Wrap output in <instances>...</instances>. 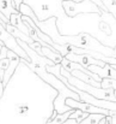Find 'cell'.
<instances>
[{
	"mask_svg": "<svg viewBox=\"0 0 116 124\" xmlns=\"http://www.w3.org/2000/svg\"><path fill=\"white\" fill-rule=\"evenodd\" d=\"M65 104L67 106H70L71 108L81 110V111L87 112V113H99V115H104V116H113V112H114V111H110V110H107V108H102V107H98V106L80 101V100H74L72 98H67Z\"/></svg>",
	"mask_w": 116,
	"mask_h": 124,
	"instance_id": "cell-5",
	"label": "cell"
},
{
	"mask_svg": "<svg viewBox=\"0 0 116 124\" xmlns=\"http://www.w3.org/2000/svg\"><path fill=\"white\" fill-rule=\"evenodd\" d=\"M86 69L90 70L91 72L98 75L101 78H113V80H116V69H113L110 66V64H105L104 68L98 66V65H89Z\"/></svg>",
	"mask_w": 116,
	"mask_h": 124,
	"instance_id": "cell-8",
	"label": "cell"
},
{
	"mask_svg": "<svg viewBox=\"0 0 116 124\" xmlns=\"http://www.w3.org/2000/svg\"><path fill=\"white\" fill-rule=\"evenodd\" d=\"M115 92H116V90H115Z\"/></svg>",
	"mask_w": 116,
	"mask_h": 124,
	"instance_id": "cell-26",
	"label": "cell"
},
{
	"mask_svg": "<svg viewBox=\"0 0 116 124\" xmlns=\"http://www.w3.org/2000/svg\"><path fill=\"white\" fill-rule=\"evenodd\" d=\"M8 59H10V64H8V68L5 70V72H4V77H2V85H4V88L10 82V80H11V77L13 76V74H14V71H16V69L18 68V65H20V57L18 55V54H16L14 52H12V51H7V55H6Z\"/></svg>",
	"mask_w": 116,
	"mask_h": 124,
	"instance_id": "cell-6",
	"label": "cell"
},
{
	"mask_svg": "<svg viewBox=\"0 0 116 124\" xmlns=\"http://www.w3.org/2000/svg\"><path fill=\"white\" fill-rule=\"evenodd\" d=\"M28 111H29V107H28L26 105H22V106H20V113H18V115H22V116H26Z\"/></svg>",
	"mask_w": 116,
	"mask_h": 124,
	"instance_id": "cell-19",
	"label": "cell"
},
{
	"mask_svg": "<svg viewBox=\"0 0 116 124\" xmlns=\"http://www.w3.org/2000/svg\"><path fill=\"white\" fill-rule=\"evenodd\" d=\"M111 124H116V116H111Z\"/></svg>",
	"mask_w": 116,
	"mask_h": 124,
	"instance_id": "cell-24",
	"label": "cell"
},
{
	"mask_svg": "<svg viewBox=\"0 0 116 124\" xmlns=\"http://www.w3.org/2000/svg\"><path fill=\"white\" fill-rule=\"evenodd\" d=\"M101 88H113L114 90H116V80H113V78H102Z\"/></svg>",
	"mask_w": 116,
	"mask_h": 124,
	"instance_id": "cell-15",
	"label": "cell"
},
{
	"mask_svg": "<svg viewBox=\"0 0 116 124\" xmlns=\"http://www.w3.org/2000/svg\"><path fill=\"white\" fill-rule=\"evenodd\" d=\"M65 58H67L68 60H72V62H76L78 64L83 65L84 68H87L89 65H98V66H102L104 68L107 63L99 60V59H96L89 54H72V53H67L65 55Z\"/></svg>",
	"mask_w": 116,
	"mask_h": 124,
	"instance_id": "cell-7",
	"label": "cell"
},
{
	"mask_svg": "<svg viewBox=\"0 0 116 124\" xmlns=\"http://www.w3.org/2000/svg\"><path fill=\"white\" fill-rule=\"evenodd\" d=\"M0 12L10 19V16L12 13H18L19 11H17L14 7H13V4H12V0H0Z\"/></svg>",
	"mask_w": 116,
	"mask_h": 124,
	"instance_id": "cell-11",
	"label": "cell"
},
{
	"mask_svg": "<svg viewBox=\"0 0 116 124\" xmlns=\"http://www.w3.org/2000/svg\"><path fill=\"white\" fill-rule=\"evenodd\" d=\"M2 46H4V43H2V42H0V52H1V48H2Z\"/></svg>",
	"mask_w": 116,
	"mask_h": 124,
	"instance_id": "cell-25",
	"label": "cell"
},
{
	"mask_svg": "<svg viewBox=\"0 0 116 124\" xmlns=\"http://www.w3.org/2000/svg\"><path fill=\"white\" fill-rule=\"evenodd\" d=\"M105 116L99 113H90L85 119H83L79 124H98Z\"/></svg>",
	"mask_w": 116,
	"mask_h": 124,
	"instance_id": "cell-12",
	"label": "cell"
},
{
	"mask_svg": "<svg viewBox=\"0 0 116 124\" xmlns=\"http://www.w3.org/2000/svg\"><path fill=\"white\" fill-rule=\"evenodd\" d=\"M8 64H10V59L6 57V58H2L0 59V70H6L8 68Z\"/></svg>",
	"mask_w": 116,
	"mask_h": 124,
	"instance_id": "cell-17",
	"label": "cell"
},
{
	"mask_svg": "<svg viewBox=\"0 0 116 124\" xmlns=\"http://www.w3.org/2000/svg\"><path fill=\"white\" fill-rule=\"evenodd\" d=\"M71 1H74V2H80V1H84V0H71ZM92 2H95L103 12H105V13H108V10H107V7L104 6V4H103V1L102 0H91Z\"/></svg>",
	"mask_w": 116,
	"mask_h": 124,
	"instance_id": "cell-16",
	"label": "cell"
},
{
	"mask_svg": "<svg viewBox=\"0 0 116 124\" xmlns=\"http://www.w3.org/2000/svg\"><path fill=\"white\" fill-rule=\"evenodd\" d=\"M4 85H2V83L0 82V99H1V96H2V94H4Z\"/></svg>",
	"mask_w": 116,
	"mask_h": 124,
	"instance_id": "cell-22",
	"label": "cell"
},
{
	"mask_svg": "<svg viewBox=\"0 0 116 124\" xmlns=\"http://www.w3.org/2000/svg\"><path fill=\"white\" fill-rule=\"evenodd\" d=\"M104 6L108 10V13L113 15L114 18L116 19V0H102Z\"/></svg>",
	"mask_w": 116,
	"mask_h": 124,
	"instance_id": "cell-14",
	"label": "cell"
},
{
	"mask_svg": "<svg viewBox=\"0 0 116 124\" xmlns=\"http://www.w3.org/2000/svg\"><path fill=\"white\" fill-rule=\"evenodd\" d=\"M41 52H42V55L50 59L54 64H60L61 60H62V55L53 47H45V46H41Z\"/></svg>",
	"mask_w": 116,
	"mask_h": 124,
	"instance_id": "cell-9",
	"label": "cell"
},
{
	"mask_svg": "<svg viewBox=\"0 0 116 124\" xmlns=\"http://www.w3.org/2000/svg\"><path fill=\"white\" fill-rule=\"evenodd\" d=\"M10 24H12L13 27H16L17 29H19L20 31H23L24 34H26L29 36V30H28V27L26 24L23 22L22 19V13L18 12V13H12L10 16Z\"/></svg>",
	"mask_w": 116,
	"mask_h": 124,
	"instance_id": "cell-10",
	"label": "cell"
},
{
	"mask_svg": "<svg viewBox=\"0 0 116 124\" xmlns=\"http://www.w3.org/2000/svg\"><path fill=\"white\" fill-rule=\"evenodd\" d=\"M0 42H2L4 46H6L10 51H12V52H14L16 54H18V55L20 57V62H22V63L25 64V63H30V62H31L30 57L25 53V51L22 48V46L18 45L17 39H16L14 36H12V35L5 29V27H4L2 24H0Z\"/></svg>",
	"mask_w": 116,
	"mask_h": 124,
	"instance_id": "cell-4",
	"label": "cell"
},
{
	"mask_svg": "<svg viewBox=\"0 0 116 124\" xmlns=\"http://www.w3.org/2000/svg\"><path fill=\"white\" fill-rule=\"evenodd\" d=\"M60 72H61L62 76H65L67 78V81L71 83L72 85H74L78 89H80V90L92 95L93 98L99 99V100H108V101L116 102V92L113 88H101V87H95V85L87 84V83L80 81L77 77H74L73 75H71V72L66 71L62 68L60 69Z\"/></svg>",
	"mask_w": 116,
	"mask_h": 124,
	"instance_id": "cell-2",
	"label": "cell"
},
{
	"mask_svg": "<svg viewBox=\"0 0 116 124\" xmlns=\"http://www.w3.org/2000/svg\"><path fill=\"white\" fill-rule=\"evenodd\" d=\"M53 41L55 43H59V45L70 43V45H73L79 48L90 49V51H95V52H99V53H102V51H101V48H102L103 51H105L107 57H115L114 47L102 45L97 39H95L93 36H91L90 34H86V33H80L78 35H72V36H64V35L59 34L58 39H54Z\"/></svg>",
	"mask_w": 116,
	"mask_h": 124,
	"instance_id": "cell-1",
	"label": "cell"
},
{
	"mask_svg": "<svg viewBox=\"0 0 116 124\" xmlns=\"http://www.w3.org/2000/svg\"><path fill=\"white\" fill-rule=\"evenodd\" d=\"M89 115H90V113L84 112V111H81V110H73V111L71 112V115H70L68 118H71V119H76L78 123H80V122H81L83 119H85Z\"/></svg>",
	"mask_w": 116,
	"mask_h": 124,
	"instance_id": "cell-13",
	"label": "cell"
},
{
	"mask_svg": "<svg viewBox=\"0 0 116 124\" xmlns=\"http://www.w3.org/2000/svg\"><path fill=\"white\" fill-rule=\"evenodd\" d=\"M61 5L66 16L70 18L77 17L80 13H97L98 16H102L103 13V11L91 0H84L80 2H74L71 0H62Z\"/></svg>",
	"mask_w": 116,
	"mask_h": 124,
	"instance_id": "cell-3",
	"label": "cell"
},
{
	"mask_svg": "<svg viewBox=\"0 0 116 124\" xmlns=\"http://www.w3.org/2000/svg\"><path fill=\"white\" fill-rule=\"evenodd\" d=\"M23 2V0H12V4H13V7L17 10V11H19V6H20V4Z\"/></svg>",
	"mask_w": 116,
	"mask_h": 124,
	"instance_id": "cell-20",
	"label": "cell"
},
{
	"mask_svg": "<svg viewBox=\"0 0 116 124\" xmlns=\"http://www.w3.org/2000/svg\"><path fill=\"white\" fill-rule=\"evenodd\" d=\"M74 121H76V119H71V118H68V119H67L66 122H64L62 124H72L73 122H74Z\"/></svg>",
	"mask_w": 116,
	"mask_h": 124,
	"instance_id": "cell-23",
	"label": "cell"
},
{
	"mask_svg": "<svg viewBox=\"0 0 116 124\" xmlns=\"http://www.w3.org/2000/svg\"><path fill=\"white\" fill-rule=\"evenodd\" d=\"M104 124H111V116H105L104 117Z\"/></svg>",
	"mask_w": 116,
	"mask_h": 124,
	"instance_id": "cell-21",
	"label": "cell"
},
{
	"mask_svg": "<svg viewBox=\"0 0 116 124\" xmlns=\"http://www.w3.org/2000/svg\"><path fill=\"white\" fill-rule=\"evenodd\" d=\"M29 47L32 48L39 55H42V52H41V45H39V42H32L31 45H29Z\"/></svg>",
	"mask_w": 116,
	"mask_h": 124,
	"instance_id": "cell-18",
	"label": "cell"
}]
</instances>
